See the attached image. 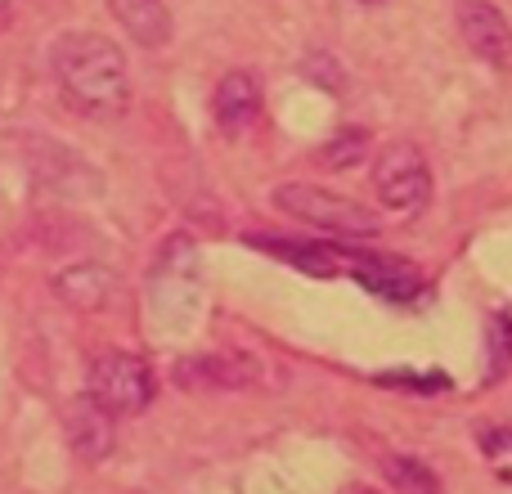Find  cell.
<instances>
[{"instance_id":"2e32d148","label":"cell","mask_w":512,"mask_h":494,"mask_svg":"<svg viewBox=\"0 0 512 494\" xmlns=\"http://www.w3.org/2000/svg\"><path fill=\"white\" fill-rule=\"evenodd\" d=\"M364 149V135H346V140L342 144H333V149H324V158H328V167H351V162H355V153H360Z\"/></svg>"},{"instance_id":"5bb4252c","label":"cell","mask_w":512,"mask_h":494,"mask_svg":"<svg viewBox=\"0 0 512 494\" xmlns=\"http://www.w3.org/2000/svg\"><path fill=\"white\" fill-rule=\"evenodd\" d=\"M512 369V319L508 315H490V369L486 382H499Z\"/></svg>"},{"instance_id":"d6986e66","label":"cell","mask_w":512,"mask_h":494,"mask_svg":"<svg viewBox=\"0 0 512 494\" xmlns=\"http://www.w3.org/2000/svg\"><path fill=\"white\" fill-rule=\"evenodd\" d=\"M360 494H378V490H360Z\"/></svg>"},{"instance_id":"3957f363","label":"cell","mask_w":512,"mask_h":494,"mask_svg":"<svg viewBox=\"0 0 512 494\" xmlns=\"http://www.w3.org/2000/svg\"><path fill=\"white\" fill-rule=\"evenodd\" d=\"M373 194L387 212L396 216H418L432 198V171H427V158L418 144L396 140L378 153L373 162Z\"/></svg>"},{"instance_id":"4fadbf2b","label":"cell","mask_w":512,"mask_h":494,"mask_svg":"<svg viewBox=\"0 0 512 494\" xmlns=\"http://www.w3.org/2000/svg\"><path fill=\"white\" fill-rule=\"evenodd\" d=\"M382 477H387L400 494H441L436 472L423 468L418 459H382Z\"/></svg>"},{"instance_id":"7c38bea8","label":"cell","mask_w":512,"mask_h":494,"mask_svg":"<svg viewBox=\"0 0 512 494\" xmlns=\"http://www.w3.org/2000/svg\"><path fill=\"white\" fill-rule=\"evenodd\" d=\"M54 292H59L72 310H99L108 301V292H113V274H108L104 265H68V270H59V279H54Z\"/></svg>"},{"instance_id":"ba28073f","label":"cell","mask_w":512,"mask_h":494,"mask_svg":"<svg viewBox=\"0 0 512 494\" xmlns=\"http://www.w3.org/2000/svg\"><path fill=\"white\" fill-rule=\"evenodd\" d=\"M212 113H216V126L225 135H239L261 117V81L252 72H225L221 86H216V99H212Z\"/></svg>"},{"instance_id":"8fae6325","label":"cell","mask_w":512,"mask_h":494,"mask_svg":"<svg viewBox=\"0 0 512 494\" xmlns=\"http://www.w3.org/2000/svg\"><path fill=\"white\" fill-rule=\"evenodd\" d=\"M256 378V364L239 360V355H203V360H180L176 364V382L180 387H248Z\"/></svg>"},{"instance_id":"ffe728a7","label":"cell","mask_w":512,"mask_h":494,"mask_svg":"<svg viewBox=\"0 0 512 494\" xmlns=\"http://www.w3.org/2000/svg\"><path fill=\"white\" fill-rule=\"evenodd\" d=\"M5 5H9V0H0V9H5Z\"/></svg>"},{"instance_id":"6da1fadb","label":"cell","mask_w":512,"mask_h":494,"mask_svg":"<svg viewBox=\"0 0 512 494\" xmlns=\"http://www.w3.org/2000/svg\"><path fill=\"white\" fill-rule=\"evenodd\" d=\"M54 77L77 113L122 117L131 104V68L126 54L99 32H68L50 50Z\"/></svg>"},{"instance_id":"30bf717a","label":"cell","mask_w":512,"mask_h":494,"mask_svg":"<svg viewBox=\"0 0 512 494\" xmlns=\"http://www.w3.org/2000/svg\"><path fill=\"white\" fill-rule=\"evenodd\" d=\"M252 247L279 256V261H292L297 270L315 274V279H333V274H342L337 265L351 261V252H342V247H328V243H288V239H270V234H252Z\"/></svg>"},{"instance_id":"9c48e42d","label":"cell","mask_w":512,"mask_h":494,"mask_svg":"<svg viewBox=\"0 0 512 494\" xmlns=\"http://www.w3.org/2000/svg\"><path fill=\"white\" fill-rule=\"evenodd\" d=\"M113 18L122 23V32L144 50H158L171 41V9L167 0H108Z\"/></svg>"},{"instance_id":"52a82bcc","label":"cell","mask_w":512,"mask_h":494,"mask_svg":"<svg viewBox=\"0 0 512 494\" xmlns=\"http://www.w3.org/2000/svg\"><path fill=\"white\" fill-rule=\"evenodd\" d=\"M351 274L382 301H414L423 292V274L409 261H396V256H351Z\"/></svg>"},{"instance_id":"8992f818","label":"cell","mask_w":512,"mask_h":494,"mask_svg":"<svg viewBox=\"0 0 512 494\" xmlns=\"http://www.w3.org/2000/svg\"><path fill=\"white\" fill-rule=\"evenodd\" d=\"M459 36L486 63H508L512 54V32L490 0H459Z\"/></svg>"},{"instance_id":"277c9868","label":"cell","mask_w":512,"mask_h":494,"mask_svg":"<svg viewBox=\"0 0 512 494\" xmlns=\"http://www.w3.org/2000/svg\"><path fill=\"white\" fill-rule=\"evenodd\" d=\"M90 396H95L108 414H140L153 400V369L140 355L108 351L90 364Z\"/></svg>"},{"instance_id":"ac0fdd59","label":"cell","mask_w":512,"mask_h":494,"mask_svg":"<svg viewBox=\"0 0 512 494\" xmlns=\"http://www.w3.org/2000/svg\"><path fill=\"white\" fill-rule=\"evenodd\" d=\"M360 5H378V0H360Z\"/></svg>"},{"instance_id":"7a4b0ae2","label":"cell","mask_w":512,"mask_h":494,"mask_svg":"<svg viewBox=\"0 0 512 494\" xmlns=\"http://www.w3.org/2000/svg\"><path fill=\"white\" fill-rule=\"evenodd\" d=\"M274 203L279 212H288L292 221H306L315 230H328V234H342V239H373L382 234V221L373 207L355 203V198H342V194H328L319 185H279L274 189Z\"/></svg>"},{"instance_id":"5b68a950","label":"cell","mask_w":512,"mask_h":494,"mask_svg":"<svg viewBox=\"0 0 512 494\" xmlns=\"http://www.w3.org/2000/svg\"><path fill=\"white\" fill-rule=\"evenodd\" d=\"M113 418L117 414H108L95 396H77V400H72L68 414H63V423H68V445L77 450V459L104 463L108 454H113V445H117Z\"/></svg>"},{"instance_id":"9a60e30c","label":"cell","mask_w":512,"mask_h":494,"mask_svg":"<svg viewBox=\"0 0 512 494\" xmlns=\"http://www.w3.org/2000/svg\"><path fill=\"white\" fill-rule=\"evenodd\" d=\"M481 450H486L490 468L512 486V432H504V427H499V432H486L481 436Z\"/></svg>"},{"instance_id":"e0dca14e","label":"cell","mask_w":512,"mask_h":494,"mask_svg":"<svg viewBox=\"0 0 512 494\" xmlns=\"http://www.w3.org/2000/svg\"><path fill=\"white\" fill-rule=\"evenodd\" d=\"M306 72H310V77H319L324 86L333 81V95H342V72H337V63H333V59L324 63V54H319V59H310V63H306Z\"/></svg>"}]
</instances>
